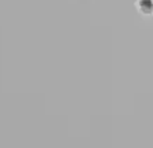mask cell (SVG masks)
Here are the masks:
<instances>
[{"mask_svg": "<svg viewBox=\"0 0 153 148\" xmlns=\"http://www.w3.org/2000/svg\"><path fill=\"white\" fill-rule=\"evenodd\" d=\"M135 8L139 14L145 15V17H150V15H153V0H137Z\"/></svg>", "mask_w": 153, "mask_h": 148, "instance_id": "obj_1", "label": "cell"}]
</instances>
